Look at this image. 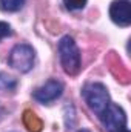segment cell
<instances>
[{
  "label": "cell",
  "instance_id": "1",
  "mask_svg": "<svg viewBox=\"0 0 131 132\" xmlns=\"http://www.w3.org/2000/svg\"><path fill=\"white\" fill-rule=\"evenodd\" d=\"M57 51H59V60L63 71L68 75H77L82 65V57L74 38L71 35H63L59 40Z\"/></svg>",
  "mask_w": 131,
  "mask_h": 132
},
{
  "label": "cell",
  "instance_id": "2",
  "mask_svg": "<svg viewBox=\"0 0 131 132\" xmlns=\"http://www.w3.org/2000/svg\"><path fill=\"white\" fill-rule=\"evenodd\" d=\"M82 97L85 100V103L88 104V108L97 115L100 117L102 112L106 109V106L111 103L110 100V92L106 89V86L103 83L99 81H91L86 83L82 89Z\"/></svg>",
  "mask_w": 131,
  "mask_h": 132
},
{
  "label": "cell",
  "instance_id": "3",
  "mask_svg": "<svg viewBox=\"0 0 131 132\" xmlns=\"http://www.w3.org/2000/svg\"><path fill=\"white\" fill-rule=\"evenodd\" d=\"M8 63L16 71H19L22 74H26L34 68L35 51L33 49V46H30L26 43H19L11 49L9 57H8Z\"/></svg>",
  "mask_w": 131,
  "mask_h": 132
},
{
  "label": "cell",
  "instance_id": "4",
  "mask_svg": "<svg viewBox=\"0 0 131 132\" xmlns=\"http://www.w3.org/2000/svg\"><path fill=\"white\" fill-rule=\"evenodd\" d=\"M99 118L102 120L103 128L108 132H119L127 128V114L116 103H110Z\"/></svg>",
  "mask_w": 131,
  "mask_h": 132
},
{
  "label": "cell",
  "instance_id": "5",
  "mask_svg": "<svg viewBox=\"0 0 131 132\" xmlns=\"http://www.w3.org/2000/svg\"><path fill=\"white\" fill-rule=\"evenodd\" d=\"M62 94H63V83L56 78H49L42 86L34 89L33 98L42 104H49L57 98H60Z\"/></svg>",
  "mask_w": 131,
  "mask_h": 132
},
{
  "label": "cell",
  "instance_id": "6",
  "mask_svg": "<svg viewBox=\"0 0 131 132\" xmlns=\"http://www.w3.org/2000/svg\"><path fill=\"white\" fill-rule=\"evenodd\" d=\"M110 17L111 20L122 26L127 28L131 23V3L130 0H114L110 5Z\"/></svg>",
  "mask_w": 131,
  "mask_h": 132
},
{
  "label": "cell",
  "instance_id": "7",
  "mask_svg": "<svg viewBox=\"0 0 131 132\" xmlns=\"http://www.w3.org/2000/svg\"><path fill=\"white\" fill-rule=\"evenodd\" d=\"M17 88V80L0 72V92H14Z\"/></svg>",
  "mask_w": 131,
  "mask_h": 132
},
{
  "label": "cell",
  "instance_id": "8",
  "mask_svg": "<svg viewBox=\"0 0 131 132\" xmlns=\"http://www.w3.org/2000/svg\"><path fill=\"white\" fill-rule=\"evenodd\" d=\"M26 0H0V9L5 12H17L23 8Z\"/></svg>",
  "mask_w": 131,
  "mask_h": 132
},
{
  "label": "cell",
  "instance_id": "9",
  "mask_svg": "<svg viewBox=\"0 0 131 132\" xmlns=\"http://www.w3.org/2000/svg\"><path fill=\"white\" fill-rule=\"evenodd\" d=\"M88 0H63V5L68 11H80L86 6Z\"/></svg>",
  "mask_w": 131,
  "mask_h": 132
},
{
  "label": "cell",
  "instance_id": "10",
  "mask_svg": "<svg viewBox=\"0 0 131 132\" xmlns=\"http://www.w3.org/2000/svg\"><path fill=\"white\" fill-rule=\"evenodd\" d=\"M11 34H12V31H11V26H9L6 22H0V40H3V38L9 37Z\"/></svg>",
  "mask_w": 131,
  "mask_h": 132
},
{
  "label": "cell",
  "instance_id": "11",
  "mask_svg": "<svg viewBox=\"0 0 131 132\" xmlns=\"http://www.w3.org/2000/svg\"><path fill=\"white\" fill-rule=\"evenodd\" d=\"M119 132H130V131H128V128H123L122 131H119Z\"/></svg>",
  "mask_w": 131,
  "mask_h": 132
}]
</instances>
